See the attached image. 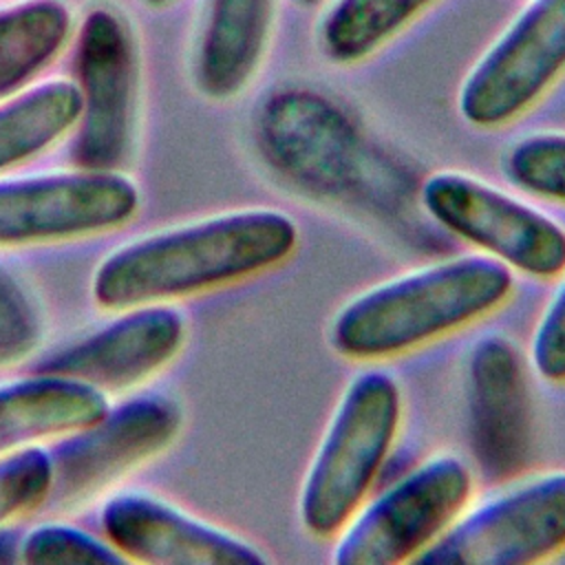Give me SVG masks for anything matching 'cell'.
Segmentation results:
<instances>
[{
  "label": "cell",
  "mask_w": 565,
  "mask_h": 565,
  "mask_svg": "<svg viewBox=\"0 0 565 565\" xmlns=\"http://www.w3.org/2000/svg\"><path fill=\"white\" fill-rule=\"evenodd\" d=\"M298 243L296 218L278 207L230 210L119 247L90 291L104 309L163 305L280 267Z\"/></svg>",
  "instance_id": "6da1fadb"
},
{
  "label": "cell",
  "mask_w": 565,
  "mask_h": 565,
  "mask_svg": "<svg viewBox=\"0 0 565 565\" xmlns=\"http://www.w3.org/2000/svg\"><path fill=\"white\" fill-rule=\"evenodd\" d=\"M516 274L486 254L433 260L386 278L338 307L327 340L353 362L406 355L499 311Z\"/></svg>",
  "instance_id": "7a4b0ae2"
},
{
  "label": "cell",
  "mask_w": 565,
  "mask_h": 565,
  "mask_svg": "<svg viewBox=\"0 0 565 565\" xmlns=\"http://www.w3.org/2000/svg\"><path fill=\"white\" fill-rule=\"evenodd\" d=\"M404 417L395 375L364 369L342 388L298 492V521L313 539H335L371 494Z\"/></svg>",
  "instance_id": "3957f363"
},
{
  "label": "cell",
  "mask_w": 565,
  "mask_h": 565,
  "mask_svg": "<svg viewBox=\"0 0 565 565\" xmlns=\"http://www.w3.org/2000/svg\"><path fill=\"white\" fill-rule=\"evenodd\" d=\"M475 472L457 452H433L377 494L335 534V565L417 561L472 503Z\"/></svg>",
  "instance_id": "277c9868"
},
{
  "label": "cell",
  "mask_w": 565,
  "mask_h": 565,
  "mask_svg": "<svg viewBox=\"0 0 565 565\" xmlns=\"http://www.w3.org/2000/svg\"><path fill=\"white\" fill-rule=\"evenodd\" d=\"M419 203L439 227L512 274L556 280L565 269V225L477 174L433 172L419 188Z\"/></svg>",
  "instance_id": "5b68a950"
},
{
  "label": "cell",
  "mask_w": 565,
  "mask_h": 565,
  "mask_svg": "<svg viewBox=\"0 0 565 565\" xmlns=\"http://www.w3.org/2000/svg\"><path fill=\"white\" fill-rule=\"evenodd\" d=\"M563 550L565 470H547L470 503L417 561L428 565H532Z\"/></svg>",
  "instance_id": "8992f818"
},
{
  "label": "cell",
  "mask_w": 565,
  "mask_h": 565,
  "mask_svg": "<svg viewBox=\"0 0 565 565\" xmlns=\"http://www.w3.org/2000/svg\"><path fill=\"white\" fill-rule=\"evenodd\" d=\"M565 75V0H530L466 73L457 110L494 130L530 113Z\"/></svg>",
  "instance_id": "52a82bcc"
},
{
  "label": "cell",
  "mask_w": 565,
  "mask_h": 565,
  "mask_svg": "<svg viewBox=\"0 0 565 565\" xmlns=\"http://www.w3.org/2000/svg\"><path fill=\"white\" fill-rule=\"evenodd\" d=\"M73 64L82 113L71 161L79 170L119 172L130 154L137 106V49L126 15L108 7L88 11Z\"/></svg>",
  "instance_id": "ba28073f"
},
{
  "label": "cell",
  "mask_w": 565,
  "mask_h": 565,
  "mask_svg": "<svg viewBox=\"0 0 565 565\" xmlns=\"http://www.w3.org/2000/svg\"><path fill=\"white\" fill-rule=\"evenodd\" d=\"M183 426L181 406L166 395H141L108 408L49 450V510H73L115 479L168 448Z\"/></svg>",
  "instance_id": "9c48e42d"
},
{
  "label": "cell",
  "mask_w": 565,
  "mask_h": 565,
  "mask_svg": "<svg viewBox=\"0 0 565 565\" xmlns=\"http://www.w3.org/2000/svg\"><path fill=\"white\" fill-rule=\"evenodd\" d=\"M139 207L119 172L79 170L0 181V247H29L110 232Z\"/></svg>",
  "instance_id": "30bf717a"
},
{
  "label": "cell",
  "mask_w": 565,
  "mask_h": 565,
  "mask_svg": "<svg viewBox=\"0 0 565 565\" xmlns=\"http://www.w3.org/2000/svg\"><path fill=\"white\" fill-rule=\"evenodd\" d=\"M108 543L130 561L150 565H260L269 556L254 543L139 492L113 497L102 512Z\"/></svg>",
  "instance_id": "8fae6325"
},
{
  "label": "cell",
  "mask_w": 565,
  "mask_h": 565,
  "mask_svg": "<svg viewBox=\"0 0 565 565\" xmlns=\"http://www.w3.org/2000/svg\"><path fill=\"white\" fill-rule=\"evenodd\" d=\"M188 324L168 305L132 307L99 331L62 347L38 362L51 373L104 391H121L163 369L183 347Z\"/></svg>",
  "instance_id": "7c38bea8"
},
{
  "label": "cell",
  "mask_w": 565,
  "mask_h": 565,
  "mask_svg": "<svg viewBox=\"0 0 565 565\" xmlns=\"http://www.w3.org/2000/svg\"><path fill=\"white\" fill-rule=\"evenodd\" d=\"M274 0H207L192 53V82L212 102L241 95L258 73L274 26Z\"/></svg>",
  "instance_id": "4fadbf2b"
},
{
  "label": "cell",
  "mask_w": 565,
  "mask_h": 565,
  "mask_svg": "<svg viewBox=\"0 0 565 565\" xmlns=\"http://www.w3.org/2000/svg\"><path fill=\"white\" fill-rule=\"evenodd\" d=\"M108 411L106 395L77 380L35 373L0 386V455L75 433Z\"/></svg>",
  "instance_id": "5bb4252c"
},
{
  "label": "cell",
  "mask_w": 565,
  "mask_h": 565,
  "mask_svg": "<svg viewBox=\"0 0 565 565\" xmlns=\"http://www.w3.org/2000/svg\"><path fill=\"white\" fill-rule=\"evenodd\" d=\"M437 0H333L318 20L316 46L335 66L377 53Z\"/></svg>",
  "instance_id": "9a60e30c"
},
{
  "label": "cell",
  "mask_w": 565,
  "mask_h": 565,
  "mask_svg": "<svg viewBox=\"0 0 565 565\" xmlns=\"http://www.w3.org/2000/svg\"><path fill=\"white\" fill-rule=\"evenodd\" d=\"M71 13L60 0H29L0 11V102L26 86L64 49Z\"/></svg>",
  "instance_id": "2e32d148"
},
{
  "label": "cell",
  "mask_w": 565,
  "mask_h": 565,
  "mask_svg": "<svg viewBox=\"0 0 565 565\" xmlns=\"http://www.w3.org/2000/svg\"><path fill=\"white\" fill-rule=\"evenodd\" d=\"M82 97L75 84L55 79L0 106V172L15 168L75 128Z\"/></svg>",
  "instance_id": "e0dca14e"
},
{
  "label": "cell",
  "mask_w": 565,
  "mask_h": 565,
  "mask_svg": "<svg viewBox=\"0 0 565 565\" xmlns=\"http://www.w3.org/2000/svg\"><path fill=\"white\" fill-rule=\"evenodd\" d=\"M501 170L521 192L565 205V132L541 130L514 139L501 157Z\"/></svg>",
  "instance_id": "ac0fdd59"
},
{
  "label": "cell",
  "mask_w": 565,
  "mask_h": 565,
  "mask_svg": "<svg viewBox=\"0 0 565 565\" xmlns=\"http://www.w3.org/2000/svg\"><path fill=\"white\" fill-rule=\"evenodd\" d=\"M20 561L29 565H117L126 558L108 543L68 525L44 523L20 543Z\"/></svg>",
  "instance_id": "d6986e66"
},
{
  "label": "cell",
  "mask_w": 565,
  "mask_h": 565,
  "mask_svg": "<svg viewBox=\"0 0 565 565\" xmlns=\"http://www.w3.org/2000/svg\"><path fill=\"white\" fill-rule=\"evenodd\" d=\"M51 486L49 450L26 446L0 459V523L42 505Z\"/></svg>",
  "instance_id": "ffe728a7"
},
{
  "label": "cell",
  "mask_w": 565,
  "mask_h": 565,
  "mask_svg": "<svg viewBox=\"0 0 565 565\" xmlns=\"http://www.w3.org/2000/svg\"><path fill=\"white\" fill-rule=\"evenodd\" d=\"M42 320L31 296L0 269V366L20 362L40 344Z\"/></svg>",
  "instance_id": "44dd1931"
},
{
  "label": "cell",
  "mask_w": 565,
  "mask_h": 565,
  "mask_svg": "<svg viewBox=\"0 0 565 565\" xmlns=\"http://www.w3.org/2000/svg\"><path fill=\"white\" fill-rule=\"evenodd\" d=\"M532 371L550 384H565V269L547 298L530 340Z\"/></svg>",
  "instance_id": "7402d4cb"
},
{
  "label": "cell",
  "mask_w": 565,
  "mask_h": 565,
  "mask_svg": "<svg viewBox=\"0 0 565 565\" xmlns=\"http://www.w3.org/2000/svg\"><path fill=\"white\" fill-rule=\"evenodd\" d=\"M20 541L13 532L0 530V563H13L20 558Z\"/></svg>",
  "instance_id": "603a6c76"
},
{
  "label": "cell",
  "mask_w": 565,
  "mask_h": 565,
  "mask_svg": "<svg viewBox=\"0 0 565 565\" xmlns=\"http://www.w3.org/2000/svg\"><path fill=\"white\" fill-rule=\"evenodd\" d=\"M143 4H148V7H154V9H159V7H168V4H172L174 0H141Z\"/></svg>",
  "instance_id": "cb8c5ba5"
},
{
  "label": "cell",
  "mask_w": 565,
  "mask_h": 565,
  "mask_svg": "<svg viewBox=\"0 0 565 565\" xmlns=\"http://www.w3.org/2000/svg\"><path fill=\"white\" fill-rule=\"evenodd\" d=\"M296 4H302V7H309V4H316L318 0H294Z\"/></svg>",
  "instance_id": "d4e9b609"
}]
</instances>
